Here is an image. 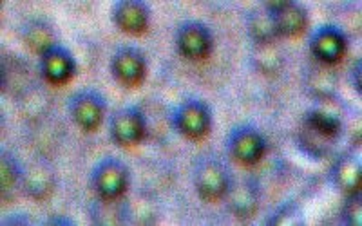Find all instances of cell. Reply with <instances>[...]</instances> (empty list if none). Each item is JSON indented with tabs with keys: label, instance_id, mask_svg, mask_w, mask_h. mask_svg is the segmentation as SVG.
<instances>
[{
	"label": "cell",
	"instance_id": "6da1fadb",
	"mask_svg": "<svg viewBox=\"0 0 362 226\" xmlns=\"http://www.w3.org/2000/svg\"><path fill=\"white\" fill-rule=\"evenodd\" d=\"M232 177L225 163L216 157H202L194 169V189L205 203H218L226 196Z\"/></svg>",
	"mask_w": 362,
	"mask_h": 226
},
{
	"label": "cell",
	"instance_id": "7a4b0ae2",
	"mask_svg": "<svg viewBox=\"0 0 362 226\" xmlns=\"http://www.w3.org/2000/svg\"><path fill=\"white\" fill-rule=\"evenodd\" d=\"M90 186L96 198L122 199L129 189V169L116 157H103L90 172Z\"/></svg>",
	"mask_w": 362,
	"mask_h": 226
},
{
	"label": "cell",
	"instance_id": "3957f363",
	"mask_svg": "<svg viewBox=\"0 0 362 226\" xmlns=\"http://www.w3.org/2000/svg\"><path fill=\"white\" fill-rule=\"evenodd\" d=\"M174 129L190 141H202L212 131V109L203 100H187L174 111Z\"/></svg>",
	"mask_w": 362,
	"mask_h": 226
},
{
	"label": "cell",
	"instance_id": "277c9868",
	"mask_svg": "<svg viewBox=\"0 0 362 226\" xmlns=\"http://www.w3.org/2000/svg\"><path fill=\"white\" fill-rule=\"evenodd\" d=\"M69 114L82 132H96L107 114V102L95 89L78 90L69 102Z\"/></svg>",
	"mask_w": 362,
	"mask_h": 226
},
{
	"label": "cell",
	"instance_id": "5b68a950",
	"mask_svg": "<svg viewBox=\"0 0 362 226\" xmlns=\"http://www.w3.org/2000/svg\"><path fill=\"white\" fill-rule=\"evenodd\" d=\"M176 49L190 62L206 60L214 49V37L209 25L202 20H187L176 31Z\"/></svg>",
	"mask_w": 362,
	"mask_h": 226
},
{
	"label": "cell",
	"instance_id": "8992f818",
	"mask_svg": "<svg viewBox=\"0 0 362 226\" xmlns=\"http://www.w3.org/2000/svg\"><path fill=\"white\" fill-rule=\"evenodd\" d=\"M226 147L235 163L243 167H255L267 154L268 143L254 125H239L228 134Z\"/></svg>",
	"mask_w": 362,
	"mask_h": 226
},
{
	"label": "cell",
	"instance_id": "52a82bcc",
	"mask_svg": "<svg viewBox=\"0 0 362 226\" xmlns=\"http://www.w3.org/2000/svg\"><path fill=\"white\" fill-rule=\"evenodd\" d=\"M109 134L118 147L131 148L140 145L147 134V121H145L144 112L132 105L119 107L111 116Z\"/></svg>",
	"mask_w": 362,
	"mask_h": 226
},
{
	"label": "cell",
	"instance_id": "ba28073f",
	"mask_svg": "<svg viewBox=\"0 0 362 226\" xmlns=\"http://www.w3.org/2000/svg\"><path fill=\"white\" fill-rule=\"evenodd\" d=\"M111 73L119 85L127 89L140 87L147 76V58L144 51L132 45H124L116 49L111 60Z\"/></svg>",
	"mask_w": 362,
	"mask_h": 226
},
{
	"label": "cell",
	"instance_id": "9c48e42d",
	"mask_svg": "<svg viewBox=\"0 0 362 226\" xmlns=\"http://www.w3.org/2000/svg\"><path fill=\"white\" fill-rule=\"evenodd\" d=\"M346 49H348V40L337 25H322L315 29L310 38V53L313 60L325 66H337L344 58Z\"/></svg>",
	"mask_w": 362,
	"mask_h": 226
},
{
	"label": "cell",
	"instance_id": "30bf717a",
	"mask_svg": "<svg viewBox=\"0 0 362 226\" xmlns=\"http://www.w3.org/2000/svg\"><path fill=\"white\" fill-rule=\"evenodd\" d=\"M40 76L45 83L53 87H62L76 76L78 64L67 47L54 44L49 51L40 56Z\"/></svg>",
	"mask_w": 362,
	"mask_h": 226
},
{
	"label": "cell",
	"instance_id": "8fae6325",
	"mask_svg": "<svg viewBox=\"0 0 362 226\" xmlns=\"http://www.w3.org/2000/svg\"><path fill=\"white\" fill-rule=\"evenodd\" d=\"M57 176L53 165L45 157H33L22 170V190L28 198L38 203L49 199L54 192Z\"/></svg>",
	"mask_w": 362,
	"mask_h": 226
},
{
	"label": "cell",
	"instance_id": "7c38bea8",
	"mask_svg": "<svg viewBox=\"0 0 362 226\" xmlns=\"http://www.w3.org/2000/svg\"><path fill=\"white\" fill-rule=\"evenodd\" d=\"M264 8L268 9V13L274 18L279 38L300 37L308 29V9L303 4H299V2H290V0H284V2H267Z\"/></svg>",
	"mask_w": 362,
	"mask_h": 226
},
{
	"label": "cell",
	"instance_id": "4fadbf2b",
	"mask_svg": "<svg viewBox=\"0 0 362 226\" xmlns=\"http://www.w3.org/2000/svg\"><path fill=\"white\" fill-rule=\"evenodd\" d=\"M112 22L119 31L138 37L147 33L151 25V9L141 0H119L112 6Z\"/></svg>",
	"mask_w": 362,
	"mask_h": 226
},
{
	"label": "cell",
	"instance_id": "5bb4252c",
	"mask_svg": "<svg viewBox=\"0 0 362 226\" xmlns=\"http://www.w3.org/2000/svg\"><path fill=\"white\" fill-rule=\"evenodd\" d=\"M329 177L335 189L341 190L342 194L350 196L354 192H361L362 186V163L358 154L355 153H342L335 160L329 170Z\"/></svg>",
	"mask_w": 362,
	"mask_h": 226
},
{
	"label": "cell",
	"instance_id": "9a60e30c",
	"mask_svg": "<svg viewBox=\"0 0 362 226\" xmlns=\"http://www.w3.org/2000/svg\"><path fill=\"white\" fill-rule=\"evenodd\" d=\"M228 199V208L238 219H250L257 214L261 205L259 186L252 179H241L232 183L225 196Z\"/></svg>",
	"mask_w": 362,
	"mask_h": 226
},
{
	"label": "cell",
	"instance_id": "2e32d148",
	"mask_svg": "<svg viewBox=\"0 0 362 226\" xmlns=\"http://www.w3.org/2000/svg\"><path fill=\"white\" fill-rule=\"evenodd\" d=\"M306 89L310 95L317 100H334L337 96L339 74L335 66H325V64L313 62V66L306 71Z\"/></svg>",
	"mask_w": 362,
	"mask_h": 226
},
{
	"label": "cell",
	"instance_id": "e0dca14e",
	"mask_svg": "<svg viewBox=\"0 0 362 226\" xmlns=\"http://www.w3.org/2000/svg\"><path fill=\"white\" fill-rule=\"evenodd\" d=\"M22 42L31 53L42 56L45 51H49L57 44L53 25L45 18H31L22 25Z\"/></svg>",
	"mask_w": 362,
	"mask_h": 226
},
{
	"label": "cell",
	"instance_id": "ac0fdd59",
	"mask_svg": "<svg viewBox=\"0 0 362 226\" xmlns=\"http://www.w3.org/2000/svg\"><path fill=\"white\" fill-rule=\"evenodd\" d=\"M90 221L102 226L125 225L129 219V203L122 199L96 198L90 205Z\"/></svg>",
	"mask_w": 362,
	"mask_h": 226
},
{
	"label": "cell",
	"instance_id": "d6986e66",
	"mask_svg": "<svg viewBox=\"0 0 362 226\" xmlns=\"http://www.w3.org/2000/svg\"><path fill=\"white\" fill-rule=\"evenodd\" d=\"M305 127H308L310 131H313L315 134L322 136L328 141H337L339 136L342 134V119L341 116L334 114V112H328L325 109L313 107L306 112L305 121H303Z\"/></svg>",
	"mask_w": 362,
	"mask_h": 226
},
{
	"label": "cell",
	"instance_id": "ffe728a7",
	"mask_svg": "<svg viewBox=\"0 0 362 226\" xmlns=\"http://www.w3.org/2000/svg\"><path fill=\"white\" fill-rule=\"evenodd\" d=\"M252 66L264 76H276L284 67V54L277 42L254 44L252 47Z\"/></svg>",
	"mask_w": 362,
	"mask_h": 226
},
{
	"label": "cell",
	"instance_id": "44dd1931",
	"mask_svg": "<svg viewBox=\"0 0 362 226\" xmlns=\"http://www.w3.org/2000/svg\"><path fill=\"white\" fill-rule=\"evenodd\" d=\"M22 167L9 150H2L0 157V194L2 201L11 203L15 198V192L22 189Z\"/></svg>",
	"mask_w": 362,
	"mask_h": 226
},
{
	"label": "cell",
	"instance_id": "7402d4cb",
	"mask_svg": "<svg viewBox=\"0 0 362 226\" xmlns=\"http://www.w3.org/2000/svg\"><path fill=\"white\" fill-rule=\"evenodd\" d=\"M247 29L254 44H272V42L279 40L274 18L268 13V9H252L247 17Z\"/></svg>",
	"mask_w": 362,
	"mask_h": 226
},
{
	"label": "cell",
	"instance_id": "603a6c76",
	"mask_svg": "<svg viewBox=\"0 0 362 226\" xmlns=\"http://www.w3.org/2000/svg\"><path fill=\"white\" fill-rule=\"evenodd\" d=\"M342 219L346 225L361 226L362 225V205H361V192H354L346 196V205L342 208Z\"/></svg>",
	"mask_w": 362,
	"mask_h": 226
},
{
	"label": "cell",
	"instance_id": "cb8c5ba5",
	"mask_svg": "<svg viewBox=\"0 0 362 226\" xmlns=\"http://www.w3.org/2000/svg\"><path fill=\"white\" fill-rule=\"evenodd\" d=\"M267 225L281 226V225H300L299 221V210L293 203L281 206L276 214L272 215L270 219H267Z\"/></svg>",
	"mask_w": 362,
	"mask_h": 226
},
{
	"label": "cell",
	"instance_id": "d4e9b609",
	"mask_svg": "<svg viewBox=\"0 0 362 226\" xmlns=\"http://www.w3.org/2000/svg\"><path fill=\"white\" fill-rule=\"evenodd\" d=\"M361 71H362V60H361V58H357V60H355V64H354V67H351V83H354V89L357 90V95H361V93H362Z\"/></svg>",
	"mask_w": 362,
	"mask_h": 226
}]
</instances>
